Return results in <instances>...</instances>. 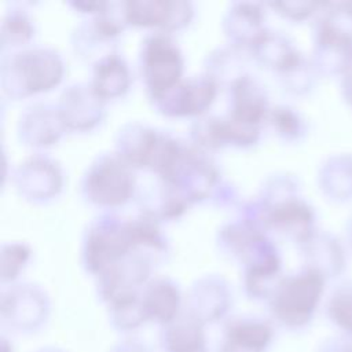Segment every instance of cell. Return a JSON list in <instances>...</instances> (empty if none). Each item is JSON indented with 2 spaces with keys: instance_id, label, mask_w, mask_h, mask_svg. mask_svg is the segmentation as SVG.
I'll list each match as a JSON object with an SVG mask.
<instances>
[{
  "instance_id": "6da1fadb",
  "label": "cell",
  "mask_w": 352,
  "mask_h": 352,
  "mask_svg": "<svg viewBox=\"0 0 352 352\" xmlns=\"http://www.w3.org/2000/svg\"><path fill=\"white\" fill-rule=\"evenodd\" d=\"M182 69L177 48L165 37H153L144 51V73L154 96H160L177 81Z\"/></svg>"
},
{
  "instance_id": "7a4b0ae2",
  "label": "cell",
  "mask_w": 352,
  "mask_h": 352,
  "mask_svg": "<svg viewBox=\"0 0 352 352\" xmlns=\"http://www.w3.org/2000/svg\"><path fill=\"white\" fill-rule=\"evenodd\" d=\"M87 187L94 201L107 205L120 204L131 194L132 176L118 161L106 160L91 170Z\"/></svg>"
},
{
  "instance_id": "3957f363",
  "label": "cell",
  "mask_w": 352,
  "mask_h": 352,
  "mask_svg": "<svg viewBox=\"0 0 352 352\" xmlns=\"http://www.w3.org/2000/svg\"><path fill=\"white\" fill-rule=\"evenodd\" d=\"M319 293L320 280L314 274L290 279L279 292L276 311L287 322H301L315 307Z\"/></svg>"
},
{
  "instance_id": "277c9868",
  "label": "cell",
  "mask_w": 352,
  "mask_h": 352,
  "mask_svg": "<svg viewBox=\"0 0 352 352\" xmlns=\"http://www.w3.org/2000/svg\"><path fill=\"white\" fill-rule=\"evenodd\" d=\"M16 67L23 73V85L29 92L47 89L60 78V63L56 56L40 52H28L16 60Z\"/></svg>"
},
{
  "instance_id": "5b68a950",
  "label": "cell",
  "mask_w": 352,
  "mask_h": 352,
  "mask_svg": "<svg viewBox=\"0 0 352 352\" xmlns=\"http://www.w3.org/2000/svg\"><path fill=\"white\" fill-rule=\"evenodd\" d=\"M125 15L126 19L136 25H164V26H180L183 25L175 18L179 3L164 1H133L126 3Z\"/></svg>"
},
{
  "instance_id": "8992f818",
  "label": "cell",
  "mask_w": 352,
  "mask_h": 352,
  "mask_svg": "<svg viewBox=\"0 0 352 352\" xmlns=\"http://www.w3.org/2000/svg\"><path fill=\"white\" fill-rule=\"evenodd\" d=\"M128 73L122 62L114 56L107 58L98 66L94 91L99 96H114L125 89Z\"/></svg>"
},
{
  "instance_id": "52a82bcc",
  "label": "cell",
  "mask_w": 352,
  "mask_h": 352,
  "mask_svg": "<svg viewBox=\"0 0 352 352\" xmlns=\"http://www.w3.org/2000/svg\"><path fill=\"white\" fill-rule=\"evenodd\" d=\"M213 96H214V85L209 80H204L192 85H186L180 92L175 113L177 114L199 113L208 104H210Z\"/></svg>"
}]
</instances>
